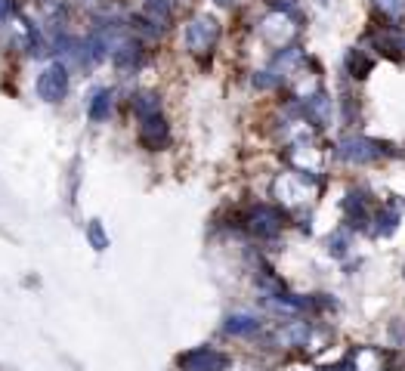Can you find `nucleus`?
Returning <instances> with one entry per match:
<instances>
[{
    "instance_id": "obj_13",
    "label": "nucleus",
    "mask_w": 405,
    "mask_h": 371,
    "mask_svg": "<svg viewBox=\"0 0 405 371\" xmlns=\"http://www.w3.org/2000/svg\"><path fill=\"white\" fill-rule=\"evenodd\" d=\"M257 328V322L248 319V315H235V319H229V325H226V331H232V334H248Z\"/></svg>"
},
{
    "instance_id": "obj_1",
    "label": "nucleus",
    "mask_w": 405,
    "mask_h": 371,
    "mask_svg": "<svg viewBox=\"0 0 405 371\" xmlns=\"http://www.w3.org/2000/svg\"><path fill=\"white\" fill-rule=\"evenodd\" d=\"M381 155H384V146L365 136H346L337 146V158H344L346 164H369V161H378Z\"/></svg>"
},
{
    "instance_id": "obj_5",
    "label": "nucleus",
    "mask_w": 405,
    "mask_h": 371,
    "mask_svg": "<svg viewBox=\"0 0 405 371\" xmlns=\"http://www.w3.org/2000/svg\"><path fill=\"white\" fill-rule=\"evenodd\" d=\"M263 31H266V37H272V41H276V44H281V41H288V37L294 34V28L288 25V19L276 16V19H269V22L263 25Z\"/></svg>"
},
{
    "instance_id": "obj_4",
    "label": "nucleus",
    "mask_w": 405,
    "mask_h": 371,
    "mask_svg": "<svg viewBox=\"0 0 405 371\" xmlns=\"http://www.w3.org/2000/svg\"><path fill=\"white\" fill-rule=\"evenodd\" d=\"M306 115L313 118L319 127L331 124V99H328L325 93H316V96H309V102H306Z\"/></svg>"
},
{
    "instance_id": "obj_8",
    "label": "nucleus",
    "mask_w": 405,
    "mask_h": 371,
    "mask_svg": "<svg viewBox=\"0 0 405 371\" xmlns=\"http://www.w3.org/2000/svg\"><path fill=\"white\" fill-rule=\"evenodd\" d=\"M346 68L353 71V78H365V74L371 71V59H365L362 50H353L350 56H346Z\"/></svg>"
},
{
    "instance_id": "obj_2",
    "label": "nucleus",
    "mask_w": 405,
    "mask_h": 371,
    "mask_svg": "<svg viewBox=\"0 0 405 371\" xmlns=\"http://www.w3.org/2000/svg\"><path fill=\"white\" fill-rule=\"evenodd\" d=\"M216 34H220V28H216L214 19H195V22L186 28V44H189V50L195 53H204V50H211V46L216 44Z\"/></svg>"
},
{
    "instance_id": "obj_10",
    "label": "nucleus",
    "mask_w": 405,
    "mask_h": 371,
    "mask_svg": "<svg viewBox=\"0 0 405 371\" xmlns=\"http://www.w3.org/2000/svg\"><path fill=\"white\" fill-rule=\"evenodd\" d=\"M328 250H331L334 257H346V250H350V232L346 229L334 232V235L328 238Z\"/></svg>"
},
{
    "instance_id": "obj_7",
    "label": "nucleus",
    "mask_w": 405,
    "mask_h": 371,
    "mask_svg": "<svg viewBox=\"0 0 405 371\" xmlns=\"http://www.w3.org/2000/svg\"><path fill=\"white\" fill-rule=\"evenodd\" d=\"M396 220H399V204H390L384 213H378V235H390L393 229H396Z\"/></svg>"
},
{
    "instance_id": "obj_14",
    "label": "nucleus",
    "mask_w": 405,
    "mask_h": 371,
    "mask_svg": "<svg viewBox=\"0 0 405 371\" xmlns=\"http://www.w3.org/2000/svg\"><path fill=\"white\" fill-rule=\"evenodd\" d=\"M276 4H285V6H291V4H297V0H276Z\"/></svg>"
},
{
    "instance_id": "obj_9",
    "label": "nucleus",
    "mask_w": 405,
    "mask_h": 371,
    "mask_svg": "<svg viewBox=\"0 0 405 371\" xmlns=\"http://www.w3.org/2000/svg\"><path fill=\"white\" fill-rule=\"evenodd\" d=\"M356 371H381V356L374 350L356 352Z\"/></svg>"
},
{
    "instance_id": "obj_11",
    "label": "nucleus",
    "mask_w": 405,
    "mask_h": 371,
    "mask_svg": "<svg viewBox=\"0 0 405 371\" xmlns=\"http://www.w3.org/2000/svg\"><path fill=\"white\" fill-rule=\"evenodd\" d=\"M374 6L390 19H402L405 16V0H374Z\"/></svg>"
},
{
    "instance_id": "obj_6",
    "label": "nucleus",
    "mask_w": 405,
    "mask_h": 371,
    "mask_svg": "<svg viewBox=\"0 0 405 371\" xmlns=\"http://www.w3.org/2000/svg\"><path fill=\"white\" fill-rule=\"evenodd\" d=\"M146 143H149V146H155V148L167 143V127H164V121H161V118H152V121L146 124Z\"/></svg>"
},
{
    "instance_id": "obj_3",
    "label": "nucleus",
    "mask_w": 405,
    "mask_h": 371,
    "mask_svg": "<svg viewBox=\"0 0 405 371\" xmlns=\"http://www.w3.org/2000/svg\"><path fill=\"white\" fill-rule=\"evenodd\" d=\"M41 93L46 99H59L62 93H65V71L59 68V65H53L50 71H44V78H41Z\"/></svg>"
},
{
    "instance_id": "obj_12",
    "label": "nucleus",
    "mask_w": 405,
    "mask_h": 371,
    "mask_svg": "<svg viewBox=\"0 0 405 371\" xmlns=\"http://www.w3.org/2000/svg\"><path fill=\"white\" fill-rule=\"evenodd\" d=\"M257 217H260V223H254V229H260L263 235H272V232L279 229V223H276V213H272V210H266V208H263V210H257Z\"/></svg>"
}]
</instances>
